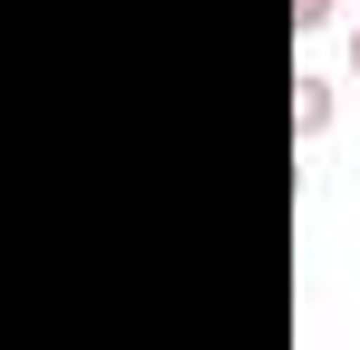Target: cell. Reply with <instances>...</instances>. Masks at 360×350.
Segmentation results:
<instances>
[{
    "mask_svg": "<svg viewBox=\"0 0 360 350\" xmlns=\"http://www.w3.org/2000/svg\"><path fill=\"white\" fill-rule=\"evenodd\" d=\"M331 127V78H292V136H321Z\"/></svg>",
    "mask_w": 360,
    "mask_h": 350,
    "instance_id": "obj_1",
    "label": "cell"
},
{
    "mask_svg": "<svg viewBox=\"0 0 360 350\" xmlns=\"http://www.w3.org/2000/svg\"><path fill=\"white\" fill-rule=\"evenodd\" d=\"M331 20V0H292V30H321Z\"/></svg>",
    "mask_w": 360,
    "mask_h": 350,
    "instance_id": "obj_2",
    "label": "cell"
},
{
    "mask_svg": "<svg viewBox=\"0 0 360 350\" xmlns=\"http://www.w3.org/2000/svg\"><path fill=\"white\" fill-rule=\"evenodd\" d=\"M351 68H360V30H351Z\"/></svg>",
    "mask_w": 360,
    "mask_h": 350,
    "instance_id": "obj_3",
    "label": "cell"
}]
</instances>
